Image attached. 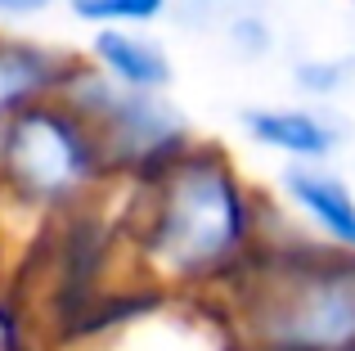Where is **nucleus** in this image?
<instances>
[{
	"instance_id": "9d476101",
	"label": "nucleus",
	"mask_w": 355,
	"mask_h": 351,
	"mask_svg": "<svg viewBox=\"0 0 355 351\" xmlns=\"http://www.w3.org/2000/svg\"><path fill=\"white\" fill-rule=\"evenodd\" d=\"M293 86L302 99L333 104L355 86V54H306L293 63Z\"/></svg>"
},
{
	"instance_id": "ddd939ff",
	"label": "nucleus",
	"mask_w": 355,
	"mask_h": 351,
	"mask_svg": "<svg viewBox=\"0 0 355 351\" xmlns=\"http://www.w3.org/2000/svg\"><path fill=\"white\" fill-rule=\"evenodd\" d=\"M347 5H351V9H355V0H347Z\"/></svg>"
},
{
	"instance_id": "7ed1b4c3",
	"label": "nucleus",
	"mask_w": 355,
	"mask_h": 351,
	"mask_svg": "<svg viewBox=\"0 0 355 351\" xmlns=\"http://www.w3.org/2000/svg\"><path fill=\"white\" fill-rule=\"evenodd\" d=\"M113 180L99 135L68 99L41 104L0 122V198L36 216L72 212Z\"/></svg>"
},
{
	"instance_id": "f03ea898",
	"label": "nucleus",
	"mask_w": 355,
	"mask_h": 351,
	"mask_svg": "<svg viewBox=\"0 0 355 351\" xmlns=\"http://www.w3.org/2000/svg\"><path fill=\"white\" fill-rule=\"evenodd\" d=\"M225 293L243 351H355V252L306 239L279 257L266 239Z\"/></svg>"
},
{
	"instance_id": "f257e3e1",
	"label": "nucleus",
	"mask_w": 355,
	"mask_h": 351,
	"mask_svg": "<svg viewBox=\"0 0 355 351\" xmlns=\"http://www.w3.org/2000/svg\"><path fill=\"white\" fill-rule=\"evenodd\" d=\"M135 194V262L171 293H225L266 248L270 203L220 144H189Z\"/></svg>"
},
{
	"instance_id": "1a4fd4ad",
	"label": "nucleus",
	"mask_w": 355,
	"mask_h": 351,
	"mask_svg": "<svg viewBox=\"0 0 355 351\" xmlns=\"http://www.w3.org/2000/svg\"><path fill=\"white\" fill-rule=\"evenodd\" d=\"M81 27H157L171 18V0H59Z\"/></svg>"
},
{
	"instance_id": "0eeeda50",
	"label": "nucleus",
	"mask_w": 355,
	"mask_h": 351,
	"mask_svg": "<svg viewBox=\"0 0 355 351\" xmlns=\"http://www.w3.org/2000/svg\"><path fill=\"white\" fill-rule=\"evenodd\" d=\"M77 50L0 27V122H9L14 113L41 104V99H54L68 72L77 68Z\"/></svg>"
},
{
	"instance_id": "423d86ee",
	"label": "nucleus",
	"mask_w": 355,
	"mask_h": 351,
	"mask_svg": "<svg viewBox=\"0 0 355 351\" xmlns=\"http://www.w3.org/2000/svg\"><path fill=\"white\" fill-rule=\"evenodd\" d=\"M248 144L279 162H333L347 140V126L329 104L297 99V104H252L239 113Z\"/></svg>"
},
{
	"instance_id": "39448f33",
	"label": "nucleus",
	"mask_w": 355,
	"mask_h": 351,
	"mask_svg": "<svg viewBox=\"0 0 355 351\" xmlns=\"http://www.w3.org/2000/svg\"><path fill=\"white\" fill-rule=\"evenodd\" d=\"M275 189L279 203L306 230V239L355 252V185L333 171V162H284Z\"/></svg>"
},
{
	"instance_id": "20e7f679",
	"label": "nucleus",
	"mask_w": 355,
	"mask_h": 351,
	"mask_svg": "<svg viewBox=\"0 0 355 351\" xmlns=\"http://www.w3.org/2000/svg\"><path fill=\"white\" fill-rule=\"evenodd\" d=\"M59 99H68L95 126L113 180H148L153 171L180 158L189 144H198L193 122L180 113L171 90H126L108 81L99 68H90L86 54L68 72Z\"/></svg>"
},
{
	"instance_id": "9b49d317",
	"label": "nucleus",
	"mask_w": 355,
	"mask_h": 351,
	"mask_svg": "<svg viewBox=\"0 0 355 351\" xmlns=\"http://www.w3.org/2000/svg\"><path fill=\"white\" fill-rule=\"evenodd\" d=\"M220 36H225V50L234 54V59H266L270 50H275V23H270L266 9L248 5V0H239L234 9H230L225 18H220Z\"/></svg>"
},
{
	"instance_id": "f8f14e48",
	"label": "nucleus",
	"mask_w": 355,
	"mask_h": 351,
	"mask_svg": "<svg viewBox=\"0 0 355 351\" xmlns=\"http://www.w3.org/2000/svg\"><path fill=\"white\" fill-rule=\"evenodd\" d=\"M50 9H59V0H0V23H36Z\"/></svg>"
},
{
	"instance_id": "6e6552de",
	"label": "nucleus",
	"mask_w": 355,
	"mask_h": 351,
	"mask_svg": "<svg viewBox=\"0 0 355 351\" xmlns=\"http://www.w3.org/2000/svg\"><path fill=\"white\" fill-rule=\"evenodd\" d=\"M86 63L126 90H171L175 59L153 27H95L86 41Z\"/></svg>"
}]
</instances>
